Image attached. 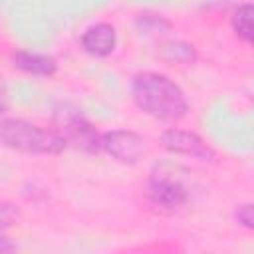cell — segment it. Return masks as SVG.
I'll return each mask as SVG.
<instances>
[{
	"label": "cell",
	"mask_w": 254,
	"mask_h": 254,
	"mask_svg": "<svg viewBox=\"0 0 254 254\" xmlns=\"http://www.w3.org/2000/svg\"><path fill=\"white\" fill-rule=\"evenodd\" d=\"M131 95L139 109L159 121L173 123L183 119L189 111L183 89L163 73H137L131 81Z\"/></svg>",
	"instance_id": "obj_1"
},
{
	"label": "cell",
	"mask_w": 254,
	"mask_h": 254,
	"mask_svg": "<svg viewBox=\"0 0 254 254\" xmlns=\"http://www.w3.org/2000/svg\"><path fill=\"white\" fill-rule=\"evenodd\" d=\"M99 147L119 163H137L145 153V139L133 131L113 129L99 137Z\"/></svg>",
	"instance_id": "obj_4"
},
{
	"label": "cell",
	"mask_w": 254,
	"mask_h": 254,
	"mask_svg": "<svg viewBox=\"0 0 254 254\" xmlns=\"http://www.w3.org/2000/svg\"><path fill=\"white\" fill-rule=\"evenodd\" d=\"M234 216H236L238 224H242L244 228H252V226H254V214H252V204H250V202L240 204V206L236 208Z\"/></svg>",
	"instance_id": "obj_11"
},
{
	"label": "cell",
	"mask_w": 254,
	"mask_h": 254,
	"mask_svg": "<svg viewBox=\"0 0 254 254\" xmlns=\"http://www.w3.org/2000/svg\"><path fill=\"white\" fill-rule=\"evenodd\" d=\"M2 109H4V101H2V95H0V113H2Z\"/></svg>",
	"instance_id": "obj_14"
},
{
	"label": "cell",
	"mask_w": 254,
	"mask_h": 254,
	"mask_svg": "<svg viewBox=\"0 0 254 254\" xmlns=\"http://www.w3.org/2000/svg\"><path fill=\"white\" fill-rule=\"evenodd\" d=\"M149 196L155 204L175 210L181 208L187 202V190L179 181H173L169 177H155L149 183Z\"/></svg>",
	"instance_id": "obj_7"
},
{
	"label": "cell",
	"mask_w": 254,
	"mask_h": 254,
	"mask_svg": "<svg viewBox=\"0 0 254 254\" xmlns=\"http://www.w3.org/2000/svg\"><path fill=\"white\" fill-rule=\"evenodd\" d=\"M169 50L173 52V58L181 62H190L194 58L192 46H187V44H175V46H169Z\"/></svg>",
	"instance_id": "obj_12"
},
{
	"label": "cell",
	"mask_w": 254,
	"mask_h": 254,
	"mask_svg": "<svg viewBox=\"0 0 254 254\" xmlns=\"http://www.w3.org/2000/svg\"><path fill=\"white\" fill-rule=\"evenodd\" d=\"M81 48L93 56V58H105L109 56L115 46H117V34H115V28L111 24H105V22H99V24H93L89 26L81 38Z\"/></svg>",
	"instance_id": "obj_6"
},
{
	"label": "cell",
	"mask_w": 254,
	"mask_h": 254,
	"mask_svg": "<svg viewBox=\"0 0 254 254\" xmlns=\"http://www.w3.org/2000/svg\"><path fill=\"white\" fill-rule=\"evenodd\" d=\"M232 28L238 34V38H242L248 44L252 42V6L250 4H242L236 8L232 16Z\"/></svg>",
	"instance_id": "obj_9"
},
{
	"label": "cell",
	"mask_w": 254,
	"mask_h": 254,
	"mask_svg": "<svg viewBox=\"0 0 254 254\" xmlns=\"http://www.w3.org/2000/svg\"><path fill=\"white\" fill-rule=\"evenodd\" d=\"M10 250H16V244L10 242V240L0 232V252H10Z\"/></svg>",
	"instance_id": "obj_13"
},
{
	"label": "cell",
	"mask_w": 254,
	"mask_h": 254,
	"mask_svg": "<svg viewBox=\"0 0 254 254\" xmlns=\"http://www.w3.org/2000/svg\"><path fill=\"white\" fill-rule=\"evenodd\" d=\"M0 143L28 155H58L65 149V141L56 131L42 129L26 119H4L0 123Z\"/></svg>",
	"instance_id": "obj_2"
},
{
	"label": "cell",
	"mask_w": 254,
	"mask_h": 254,
	"mask_svg": "<svg viewBox=\"0 0 254 254\" xmlns=\"http://www.w3.org/2000/svg\"><path fill=\"white\" fill-rule=\"evenodd\" d=\"M54 121H56V133L65 141V145H75L77 149L87 153H97L101 149L99 147L101 135L81 115L79 109L71 105H62L60 109H56Z\"/></svg>",
	"instance_id": "obj_3"
},
{
	"label": "cell",
	"mask_w": 254,
	"mask_h": 254,
	"mask_svg": "<svg viewBox=\"0 0 254 254\" xmlns=\"http://www.w3.org/2000/svg\"><path fill=\"white\" fill-rule=\"evenodd\" d=\"M16 218H18V210L8 202H0V232L10 228Z\"/></svg>",
	"instance_id": "obj_10"
},
{
	"label": "cell",
	"mask_w": 254,
	"mask_h": 254,
	"mask_svg": "<svg viewBox=\"0 0 254 254\" xmlns=\"http://www.w3.org/2000/svg\"><path fill=\"white\" fill-rule=\"evenodd\" d=\"M12 62L16 67L32 73V75H44L50 77L56 73L58 64L54 58L44 56V54H30V52H16L12 56Z\"/></svg>",
	"instance_id": "obj_8"
},
{
	"label": "cell",
	"mask_w": 254,
	"mask_h": 254,
	"mask_svg": "<svg viewBox=\"0 0 254 254\" xmlns=\"http://www.w3.org/2000/svg\"><path fill=\"white\" fill-rule=\"evenodd\" d=\"M159 141L167 151H171L175 155H185V157H192L198 161H214V157H216L212 147L192 131L167 129L161 133Z\"/></svg>",
	"instance_id": "obj_5"
}]
</instances>
